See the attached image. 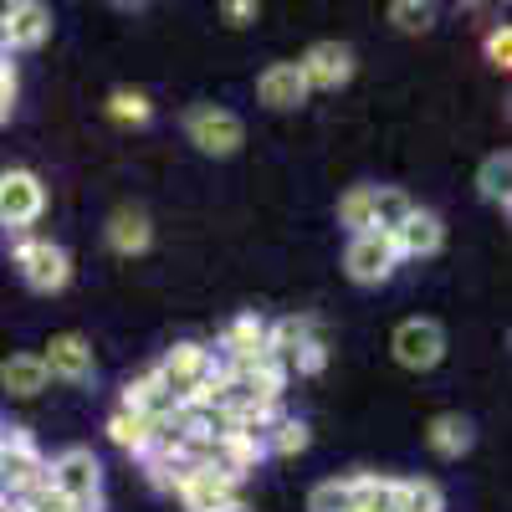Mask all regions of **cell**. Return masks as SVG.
Returning <instances> with one entry per match:
<instances>
[{"label": "cell", "mask_w": 512, "mask_h": 512, "mask_svg": "<svg viewBox=\"0 0 512 512\" xmlns=\"http://www.w3.org/2000/svg\"><path fill=\"white\" fill-rule=\"evenodd\" d=\"M390 21H395L400 31L420 36V31L436 26V6H431V0H395V6H390Z\"/></svg>", "instance_id": "obj_27"}, {"label": "cell", "mask_w": 512, "mask_h": 512, "mask_svg": "<svg viewBox=\"0 0 512 512\" xmlns=\"http://www.w3.org/2000/svg\"><path fill=\"white\" fill-rule=\"evenodd\" d=\"M308 338H318V328H313V318H303V313H292V318H277V323H267V349H272L277 359H292L297 349L308 344Z\"/></svg>", "instance_id": "obj_21"}, {"label": "cell", "mask_w": 512, "mask_h": 512, "mask_svg": "<svg viewBox=\"0 0 512 512\" xmlns=\"http://www.w3.org/2000/svg\"><path fill=\"white\" fill-rule=\"evenodd\" d=\"M390 349H395V364L410 369V374H425V369H436L446 359V328L436 318H405L390 338Z\"/></svg>", "instance_id": "obj_5"}, {"label": "cell", "mask_w": 512, "mask_h": 512, "mask_svg": "<svg viewBox=\"0 0 512 512\" xmlns=\"http://www.w3.org/2000/svg\"><path fill=\"white\" fill-rule=\"evenodd\" d=\"M52 36V11L41 0H11V21H6V47L11 52H36Z\"/></svg>", "instance_id": "obj_11"}, {"label": "cell", "mask_w": 512, "mask_h": 512, "mask_svg": "<svg viewBox=\"0 0 512 512\" xmlns=\"http://www.w3.org/2000/svg\"><path fill=\"white\" fill-rule=\"evenodd\" d=\"M185 139H190L200 154H216V159H226V154H236V149H241L246 128H241V118H236L231 108L195 103V108L185 113Z\"/></svg>", "instance_id": "obj_4"}, {"label": "cell", "mask_w": 512, "mask_h": 512, "mask_svg": "<svg viewBox=\"0 0 512 512\" xmlns=\"http://www.w3.org/2000/svg\"><path fill=\"white\" fill-rule=\"evenodd\" d=\"M41 369L47 379H62V384H88L93 379V344L82 333H52L47 354H41Z\"/></svg>", "instance_id": "obj_10"}, {"label": "cell", "mask_w": 512, "mask_h": 512, "mask_svg": "<svg viewBox=\"0 0 512 512\" xmlns=\"http://www.w3.org/2000/svg\"><path fill=\"white\" fill-rule=\"evenodd\" d=\"M154 374L164 379V390L175 395L180 405H190L195 390L205 384V374H210V349H205V344H175V349L154 364Z\"/></svg>", "instance_id": "obj_8"}, {"label": "cell", "mask_w": 512, "mask_h": 512, "mask_svg": "<svg viewBox=\"0 0 512 512\" xmlns=\"http://www.w3.org/2000/svg\"><path fill=\"white\" fill-rule=\"evenodd\" d=\"M344 267L359 287H379V282H390L395 267H400V251L390 236H379V231H364V236H349V251H344Z\"/></svg>", "instance_id": "obj_7"}, {"label": "cell", "mask_w": 512, "mask_h": 512, "mask_svg": "<svg viewBox=\"0 0 512 512\" xmlns=\"http://www.w3.org/2000/svg\"><path fill=\"white\" fill-rule=\"evenodd\" d=\"M390 512H400V507H390Z\"/></svg>", "instance_id": "obj_38"}, {"label": "cell", "mask_w": 512, "mask_h": 512, "mask_svg": "<svg viewBox=\"0 0 512 512\" xmlns=\"http://www.w3.org/2000/svg\"><path fill=\"white\" fill-rule=\"evenodd\" d=\"M6 436H11V425H6V420H0V451H6Z\"/></svg>", "instance_id": "obj_36"}, {"label": "cell", "mask_w": 512, "mask_h": 512, "mask_svg": "<svg viewBox=\"0 0 512 512\" xmlns=\"http://www.w3.org/2000/svg\"><path fill=\"white\" fill-rule=\"evenodd\" d=\"M231 497H241V487L226 482L221 472H210V466H200V472L180 487V507L185 512H221Z\"/></svg>", "instance_id": "obj_15"}, {"label": "cell", "mask_w": 512, "mask_h": 512, "mask_svg": "<svg viewBox=\"0 0 512 512\" xmlns=\"http://www.w3.org/2000/svg\"><path fill=\"white\" fill-rule=\"evenodd\" d=\"M425 441H431V451H436L441 461H461L466 451H472L477 431H472V420H466V415L446 410V415H436L431 425H425Z\"/></svg>", "instance_id": "obj_16"}, {"label": "cell", "mask_w": 512, "mask_h": 512, "mask_svg": "<svg viewBox=\"0 0 512 512\" xmlns=\"http://www.w3.org/2000/svg\"><path fill=\"white\" fill-rule=\"evenodd\" d=\"M308 441H313V431H308V425L303 420H297V415H282L277 425H272V431H267V456H297V451H308Z\"/></svg>", "instance_id": "obj_25"}, {"label": "cell", "mask_w": 512, "mask_h": 512, "mask_svg": "<svg viewBox=\"0 0 512 512\" xmlns=\"http://www.w3.org/2000/svg\"><path fill=\"white\" fill-rule=\"evenodd\" d=\"M108 113H113L118 123H149V118H154V103H149L144 93H128V88H118V93L108 98Z\"/></svg>", "instance_id": "obj_28"}, {"label": "cell", "mask_w": 512, "mask_h": 512, "mask_svg": "<svg viewBox=\"0 0 512 512\" xmlns=\"http://www.w3.org/2000/svg\"><path fill=\"white\" fill-rule=\"evenodd\" d=\"M507 180H512V159H507V149L487 154L482 169H477V190H482V200H492V205L507 210Z\"/></svg>", "instance_id": "obj_24"}, {"label": "cell", "mask_w": 512, "mask_h": 512, "mask_svg": "<svg viewBox=\"0 0 512 512\" xmlns=\"http://www.w3.org/2000/svg\"><path fill=\"white\" fill-rule=\"evenodd\" d=\"M256 98L267 108H303L308 103V82L297 72V62H272L262 77H256Z\"/></svg>", "instance_id": "obj_13"}, {"label": "cell", "mask_w": 512, "mask_h": 512, "mask_svg": "<svg viewBox=\"0 0 512 512\" xmlns=\"http://www.w3.org/2000/svg\"><path fill=\"white\" fill-rule=\"evenodd\" d=\"M47 456H41V446L31 441V431H21V425H11V436H6V451H0V497L6 502H21L26 492H36L41 482H52L47 477Z\"/></svg>", "instance_id": "obj_1"}, {"label": "cell", "mask_w": 512, "mask_h": 512, "mask_svg": "<svg viewBox=\"0 0 512 512\" xmlns=\"http://www.w3.org/2000/svg\"><path fill=\"white\" fill-rule=\"evenodd\" d=\"M308 512H354V492L349 477H328L308 492Z\"/></svg>", "instance_id": "obj_26"}, {"label": "cell", "mask_w": 512, "mask_h": 512, "mask_svg": "<svg viewBox=\"0 0 512 512\" xmlns=\"http://www.w3.org/2000/svg\"><path fill=\"white\" fill-rule=\"evenodd\" d=\"M0 384H6V395H16V400H36L52 379L41 369V354H11L0 364Z\"/></svg>", "instance_id": "obj_17"}, {"label": "cell", "mask_w": 512, "mask_h": 512, "mask_svg": "<svg viewBox=\"0 0 512 512\" xmlns=\"http://www.w3.org/2000/svg\"><path fill=\"white\" fill-rule=\"evenodd\" d=\"M11 108H16V67L11 57H0V123L11 118Z\"/></svg>", "instance_id": "obj_32"}, {"label": "cell", "mask_w": 512, "mask_h": 512, "mask_svg": "<svg viewBox=\"0 0 512 512\" xmlns=\"http://www.w3.org/2000/svg\"><path fill=\"white\" fill-rule=\"evenodd\" d=\"M267 349V318L262 313H236L221 333V349H210L216 359H256Z\"/></svg>", "instance_id": "obj_14"}, {"label": "cell", "mask_w": 512, "mask_h": 512, "mask_svg": "<svg viewBox=\"0 0 512 512\" xmlns=\"http://www.w3.org/2000/svg\"><path fill=\"white\" fill-rule=\"evenodd\" d=\"M395 507H400V512H446V492H441L431 477H400Z\"/></svg>", "instance_id": "obj_22"}, {"label": "cell", "mask_w": 512, "mask_h": 512, "mask_svg": "<svg viewBox=\"0 0 512 512\" xmlns=\"http://www.w3.org/2000/svg\"><path fill=\"white\" fill-rule=\"evenodd\" d=\"M47 477H52V487H57L77 512H98V502H103V466H98L93 451H82V446L62 451V456L47 466Z\"/></svg>", "instance_id": "obj_2"}, {"label": "cell", "mask_w": 512, "mask_h": 512, "mask_svg": "<svg viewBox=\"0 0 512 512\" xmlns=\"http://www.w3.org/2000/svg\"><path fill=\"white\" fill-rule=\"evenodd\" d=\"M41 210H47V190L31 169H6L0 175V226L6 231H31L41 221Z\"/></svg>", "instance_id": "obj_6"}, {"label": "cell", "mask_w": 512, "mask_h": 512, "mask_svg": "<svg viewBox=\"0 0 512 512\" xmlns=\"http://www.w3.org/2000/svg\"><path fill=\"white\" fill-rule=\"evenodd\" d=\"M149 241H154V226H149V216L144 210H113V221H108V246L118 251V256H139V251H149Z\"/></svg>", "instance_id": "obj_18"}, {"label": "cell", "mask_w": 512, "mask_h": 512, "mask_svg": "<svg viewBox=\"0 0 512 512\" xmlns=\"http://www.w3.org/2000/svg\"><path fill=\"white\" fill-rule=\"evenodd\" d=\"M487 62L502 67V72L512 67V31H507V26H492V31H487Z\"/></svg>", "instance_id": "obj_31"}, {"label": "cell", "mask_w": 512, "mask_h": 512, "mask_svg": "<svg viewBox=\"0 0 512 512\" xmlns=\"http://www.w3.org/2000/svg\"><path fill=\"white\" fill-rule=\"evenodd\" d=\"M297 72H303L308 93H338L354 77V52L344 41H313L303 52V62H297Z\"/></svg>", "instance_id": "obj_9"}, {"label": "cell", "mask_w": 512, "mask_h": 512, "mask_svg": "<svg viewBox=\"0 0 512 512\" xmlns=\"http://www.w3.org/2000/svg\"><path fill=\"white\" fill-rule=\"evenodd\" d=\"M16 267H21V282L31 292H47V297L72 282V256L57 241H41V236H21L16 241Z\"/></svg>", "instance_id": "obj_3"}, {"label": "cell", "mask_w": 512, "mask_h": 512, "mask_svg": "<svg viewBox=\"0 0 512 512\" xmlns=\"http://www.w3.org/2000/svg\"><path fill=\"white\" fill-rule=\"evenodd\" d=\"M390 241H395V251H400V262H420V256H436V251H441L446 226H441V216H431V210L415 205V216H410Z\"/></svg>", "instance_id": "obj_12"}, {"label": "cell", "mask_w": 512, "mask_h": 512, "mask_svg": "<svg viewBox=\"0 0 512 512\" xmlns=\"http://www.w3.org/2000/svg\"><path fill=\"white\" fill-rule=\"evenodd\" d=\"M415 216V200L395 185H374V231L379 236H395L405 221Z\"/></svg>", "instance_id": "obj_20"}, {"label": "cell", "mask_w": 512, "mask_h": 512, "mask_svg": "<svg viewBox=\"0 0 512 512\" xmlns=\"http://www.w3.org/2000/svg\"><path fill=\"white\" fill-rule=\"evenodd\" d=\"M338 226H349L354 236L374 231V185H354L344 200H338Z\"/></svg>", "instance_id": "obj_23"}, {"label": "cell", "mask_w": 512, "mask_h": 512, "mask_svg": "<svg viewBox=\"0 0 512 512\" xmlns=\"http://www.w3.org/2000/svg\"><path fill=\"white\" fill-rule=\"evenodd\" d=\"M221 512H251V507H246V497H231V502H226Z\"/></svg>", "instance_id": "obj_35"}, {"label": "cell", "mask_w": 512, "mask_h": 512, "mask_svg": "<svg viewBox=\"0 0 512 512\" xmlns=\"http://www.w3.org/2000/svg\"><path fill=\"white\" fill-rule=\"evenodd\" d=\"M221 16H226V26H246V21L256 16V0H226Z\"/></svg>", "instance_id": "obj_33"}, {"label": "cell", "mask_w": 512, "mask_h": 512, "mask_svg": "<svg viewBox=\"0 0 512 512\" xmlns=\"http://www.w3.org/2000/svg\"><path fill=\"white\" fill-rule=\"evenodd\" d=\"M6 512H21V507H16V502H11V507H6Z\"/></svg>", "instance_id": "obj_37"}, {"label": "cell", "mask_w": 512, "mask_h": 512, "mask_svg": "<svg viewBox=\"0 0 512 512\" xmlns=\"http://www.w3.org/2000/svg\"><path fill=\"white\" fill-rule=\"evenodd\" d=\"M154 431H159V420H149V415H139V410H113V420H108L113 446H123L128 456H149Z\"/></svg>", "instance_id": "obj_19"}, {"label": "cell", "mask_w": 512, "mask_h": 512, "mask_svg": "<svg viewBox=\"0 0 512 512\" xmlns=\"http://www.w3.org/2000/svg\"><path fill=\"white\" fill-rule=\"evenodd\" d=\"M16 507H21V512H77V507H72V502H67V497H62L52 482H41L36 492H26Z\"/></svg>", "instance_id": "obj_29"}, {"label": "cell", "mask_w": 512, "mask_h": 512, "mask_svg": "<svg viewBox=\"0 0 512 512\" xmlns=\"http://www.w3.org/2000/svg\"><path fill=\"white\" fill-rule=\"evenodd\" d=\"M6 21H11V0H0V57H11V47H6Z\"/></svg>", "instance_id": "obj_34"}, {"label": "cell", "mask_w": 512, "mask_h": 512, "mask_svg": "<svg viewBox=\"0 0 512 512\" xmlns=\"http://www.w3.org/2000/svg\"><path fill=\"white\" fill-rule=\"evenodd\" d=\"M287 369H297V374H323V369H328V344H323V338H308V344L287 359Z\"/></svg>", "instance_id": "obj_30"}]
</instances>
